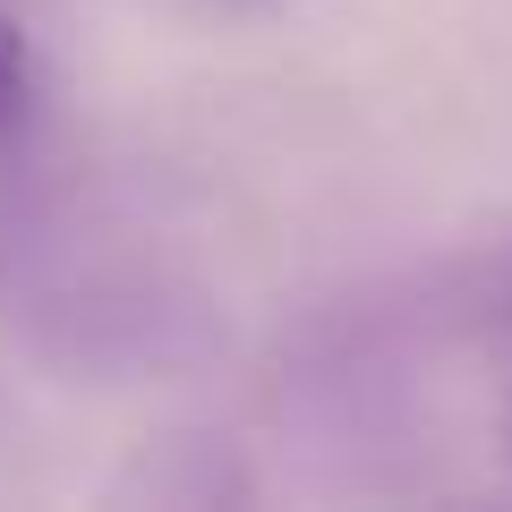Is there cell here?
<instances>
[{
	"label": "cell",
	"mask_w": 512,
	"mask_h": 512,
	"mask_svg": "<svg viewBox=\"0 0 512 512\" xmlns=\"http://www.w3.org/2000/svg\"><path fill=\"white\" fill-rule=\"evenodd\" d=\"M504 359H512V342H504ZM495 427H504V444H512V376H504V402H495Z\"/></svg>",
	"instance_id": "obj_3"
},
{
	"label": "cell",
	"mask_w": 512,
	"mask_h": 512,
	"mask_svg": "<svg viewBox=\"0 0 512 512\" xmlns=\"http://www.w3.org/2000/svg\"><path fill=\"white\" fill-rule=\"evenodd\" d=\"M495 333L512 342V256H504V282H495Z\"/></svg>",
	"instance_id": "obj_2"
},
{
	"label": "cell",
	"mask_w": 512,
	"mask_h": 512,
	"mask_svg": "<svg viewBox=\"0 0 512 512\" xmlns=\"http://www.w3.org/2000/svg\"><path fill=\"white\" fill-rule=\"evenodd\" d=\"M26 103H35V43L18 18H0V137L26 128Z\"/></svg>",
	"instance_id": "obj_1"
}]
</instances>
